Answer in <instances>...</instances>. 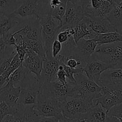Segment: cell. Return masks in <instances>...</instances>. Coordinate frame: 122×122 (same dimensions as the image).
I'll use <instances>...</instances> for the list:
<instances>
[{"mask_svg": "<svg viewBox=\"0 0 122 122\" xmlns=\"http://www.w3.org/2000/svg\"><path fill=\"white\" fill-rule=\"evenodd\" d=\"M39 122H59L58 120L56 117H42L39 120Z\"/></svg>", "mask_w": 122, "mask_h": 122, "instance_id": "f35d334b", "label": "cell"}, {"mask_svg": "<svg viewBox=\"0 0 122 122\" xmlns=\"http://www.w3.org/2000/svg\"><path fill=\"white\" fill-rule=\"evenodd\" d=\"M16 52H14L10 56L0 59V75H2L5 71L10 67L11 61Z\"/></svg>", "mask_w": 122, "mask_h": 122, "instance_id": "1f68e13d", "label": "cell"}, {"mask_svg": "<svg viewBox=\"0 0 122 122\" xmlns=\"http://www.w3.org/2000/svg\"><path fill=\"white\" fill-rule=\"evenodd\" d=\"M67 0H61V2L59 5L55 8L51 9V14L54 19L59 21V22L61 23L62 19L65 14L66 8V4Z\"/></svg>", "mask_w": 122, "mask_h": 122, "instance_id": "f546056e", "label": "cell"}, {"mask_svg": "<svg viewBox=\"0 0 122 122\" xmlns=\"http://www.w3.org/2000/svg\"><path fill=\"white\" fill-rule=\"evenodd\" d=\"M94 54L110 69L122 67V42L98 45Z\"/></svg>", "mask_w": 122, "mask_h": 122, "instance_id": "5b68a950", "label": "cell"}, {"mask_svg": "<svg viewBox=\"0 0 122 122\" xmlns=\"http://www.w3.org/2000/svg\"><path fill=\"white\" fill-rule=\"evenodd\" d=\"M107 112L100 104H96L81 116L79 122H106Z\"/></svg>", "mask_w": 122, "mask_h": 122, "instance_id": "d6986e66", "label": "cell"}, {"mask_svg": "<svg viewBox=\"0 0 122 122\" xmlns=\"http://www.w3.org/2000/svg\"><path fill=\"white\" fill-rule=\"evenodd\" d=\"M63 65V69L65 71L66 75L67 81L70 82H76V79L75 77V75L76 74L81 73L83 72V67H78L76 68H71L65 64Z\"/></svg>", "mask_w": 122, "mask_h": 122, "instance_id": "4dcf8cb0", "label": "cell"}, {"mask_svg": "<svg viewBox=\"0 0 122 122\" xmlns=\"http://www.w3.org/2000/svg\"><path fill=\"white\" fill-rule=\"evenodd\" d=\"M76 82L67 81L69 85V97H78L93 101L101 96L102 87L86 77L83 72L75 75Z\"/></svg>", "mask_w": 122, "mask_h": 122, "instance_id": "6da1fadb", "label": "cell"}, {"mask_svg": "<svg viewBox=\"0 0 122 122\" xmlns=\"http://www.w3.org/2000/svg\"><path fill=\"white\" fill-rule=\"evenodd\" d=\"M94 39L98 43V45L116 42H122V34L116 31L104 33H97Z\"/></svg>", "mask_w": 122, "mask_h": 122, "instance_id": "cb8c5ba5", "label": "cell"}, {"mask_svg": "<svg viewBox=\"0 0 122 122\" xmlns=\"http://www.w3.org/2000/svg\"><path fill=\"white\" fill-rule=\"evenodd\" d=\"M106 122H122V102L112 107L108 111Z\"/></svg>", "mask_w": 122, "mask_h": 122, "instance_id": "4316f807", "label": "cell"}, {"mask_svg": "<svg viewBox=\"0 0 122 122\" xmlns=\"http://www.w3.org/2000/svg\"><path fill=\"white\" fill-rule=\"evenodd\" d=\"M49 1L39 0H23L19 7L9 16L23 19L35 17L40 20L43 16L51 13Z\"/></svg>", "mask_w": 122, "mask_h": 122, "instance_id": "7a4b0ae2", "label": "cell"}, {"mask_svg": "<svg viewBox=\"0 0 122 122\" xmlns=\"http://www.w3.org/2000/svg\"><path fill=\"white\" fill-rule=\"evenodd\" d=\"M44 58L33 51L25 54L21 64L40 79Z\"/></svg>", "mask_w": 122, "mask_h": 122, "instance_id": "9a60e30c", "label": "cell"}, {"mask_svg": "<svg viewBox=\"0 0 122 122\" xmlns=\"http://www.w3.org/2000/svg\"><path fill=\"white\" fill-rule=\"evenodd\" d=\"M61 103L56 100L45 97L39 93L33 110L40 119L42 117H53L58 119L59 122H71L70 119L64 117L62 114Z\"/></svg>", "mask_w": 122, "mask_h": 122, "instance_id": "8992f818", "label": "cell"}, {"mask_svg": "<svg viewBox=\"0 0 122 122\" xmlns=\"http://www.w3.org/2000/svg\"><path fill=\"white\" fill-rule=\"evenodd\" d=\"M56 79L63 82H67V77L64 69H58L56 75Z\"/></svg>", "mask_w": 122, "mask_h": 122, "instance_id": "d590c367", "label": "cell"}, {"mask_svg": "<svg viewBox=\"0 0 122 122\" xmlns=\"http://www.w3.org/2000/svg\"><path fill=\"white\" fill-rule=\"evenodd\" d=\"M106 18L114 26L116 32L122 34V1L114 4Z\"/></svg>", "mask_w": 122, "mask_h": 122, "instance_id": "44dd1931", "label": "cell"}, {"mask_svg": "<svg viewBox=\"0 0 122 122\" xmlns=\"http://www.w3.org/2000/svg\"><path fill=\"white\" fill-rule=\"evenodd\" d=\"M59 65V63L55 58L51 60H44L43 61L42 69L39 79L41 83L55 81Z\"/></svg>", "mask_w": 122, "mask_h": 122, "instance_id": "ac0fdd59", "label": "cell"}, {"mask_svg": "<svg viewBox=\"0 0 122 122\" xmlns=\"http://www.w3.org/2000/svg\"><path fill=\"white\" fill-rule=\"evenodd\" d=\"M41 26L42 43L46 55V59L54 58L52 56L51 48L54 41L60 30V23L51 15V13L43 16L39 20Z\"/></svg>", "mask_w": 122, "mask_h": 122, "instance_id": "3957f363", "label": "cell"}, {"mask_svg": "<svg viewBox=\"0 0 122 122\" xmlns=\"http://www.w3.org/2000/svg\"><path fill=\"white\" fill-rule=\"evenodd\" d=\"M108 69H110L109 66L99 59L93 53L83 67V73L88 79L99 85L101 74Z\"/></svg>", "mask_w": 122, "mask_h": 122, "instance_id": "7c38bea8", "label": "cell"}, {"mask_svg": "<svg viewBox=\"0 0 122 122\" xmlns=\"http://www.w3.org/2000/svg\"><path fill=\"white\" fill-rule=\"evenodd\" d=\"M39 1H49L48 0H39Z\"/></svg>", "mask_w": 122, "mask_h": 122, "instance_id": "b9f144b4", "label": "cell"}, {"mask_svg": "<svg viewBox=\"0 0 122 122\" xmlns=\"http://www.w3.org/2000/svg\"><path fill=\"white\" fill-rule=\"evenodd\" d=\"M39 93L46 98L64 102L69 97V83L67 82H61L57 79L51 82H44L41 84Z\"/></svg>", "mask_w": 122, "mask_h": 122, "instance_id": "9c48e42d", "label": "cell"}, {"mask_svg": "<svg viewBox=\"0 0 122 122\" xmlns=\"http://www.w3.org/2000/svg\"><path fill=\"white\" fill-rule=\"evenodd\" d=\"M15 51L14 46L8 45L5 35H0V59L10 56Z\"/></svg>", "mask_w": 122, "mask_h": 122, "instance_id": "83f0119b", "label": "cell"}, {"mask_svg": "<svg viewBox=\"0 0 122 122\" xmlns=\"http://www.w3.org/2000/svg\"><path fill=\"white\" fill-rule=\"evenodd\" d=\"M70 1L74 2H76V3H78L79 4L82 5V7L85 5H86L87 4H88L90 2V0H70Z\"/></svg>", "mask_w": 122, "mask_h": 122, "instance_id": "ab89813d", "label": "cell"}, {"mask_svg": "<svg viewBox=\"0 0 122 122\" xmlns=\"http://www.w3.org/2000/svg\"><path fill=\"white\" fill-rule=\"evenodd\" d=\"M101 96L94 99L108 112L112 107L122 102V84H108L102 86Z\"/></svg>", "mask_w": 122, "mask_h": 122, "instance_id": "ba28073f", "label": "cell"}, {"mask_svg": "<svg viewBox=\"0 0 122 122\" xmlns=\"http://www.w3.org/2000/svg\"><path fill=\"white\" fill-rule=\"evenodd\" d=\"M23 0H0V14H11Z\"/></svg>", "mask_w": 122, "mask_h": 122, "instance_id": "484cf974", "label": "cell"}, {"mask_svg": "<svg viewBox=\"0 0 122 122\" xmlns=\"http://www.w3.org/2000/svg\"><path fill=\"white\" fill-rule=\"evenodd\" d=\"M10 113V108L4 101H0V122H2L4 117Z\"/></svg>", "mask_w": 122, "mask_h": 122, "instance_id": "836d02e7", "label": "cell"}, {"mask_svg": "<svg viewBox=\"0 0 122 122\" xmlns=\"http://www.w3.org/2000/svg\"></svg>", "mask_w": 122, "mask_h": 122, "instance_id": "7bdbcfd3", "label": "cell"}, {"mask_svg": "<svg viewBox=\"0 0 122 122\" xmlns=\"http://www.w3.org/2000/svg\"><path fill=\"white\" fill-rule=\"evenodd\" d=\"M39 90L31 88H21L17 103L24 105L35 104Z\"/></svg>", "mask_w": 122, "mask_h": 122, "instance_id": "7402d4cb", "label": "cell"}, {"mask_svg": "<svg viewBox=\"0 0 122 122\" xmlns=\"http://www.w3.org/2000/svg\"><path fill=\"white\" fill-rule=\"evenodd\" d=\"M25 40L33 52L42 57L44 60L46 59L45 51L41 41L36 40H27V39H25Z\"/></svg>", "mask_w": 122, "mask_h": 122, "instance_id": "f1b7e54d", "label": "cell"}, {"mask_svg": "<svg viewBox=\"0 0 122 122\" xmlns=\"http://www.w3.org/2000/svg\"><path fill=\"white\" fill-rule=\"evenodd\" d=\"M74 30L75 33L73 35V38L76 43L83 38L86 39H94L97 35L96 33L93 32L88 27L83 19H82L78 25L74 27Z\"/></svg>", "mask_w": 122, "mask_h": 122, "instance_id": "603a6c76", "label": "cell"}, {"mask_svg": "<svg viewBox=\"0 0 122 122\" xmlns=\"http://www.w3.org/2000/svg\"><path fill=\"white\" fill-rule=\"evenodd\" d=\"M62 49V44L60 42L58 41L57 39L54 41L51 48V52H52V56L54 58H56L60 53Z\"/></svg>", "mask_w": 122, "mask_h": 122, "instance_id": "d6a6232c", "label": "cell"}, {"mask_svg": "<svg viewBox=\"0 0 122 122\" xmlns=\"http://www.w3.org/2000/svg\"><path fill=\"white\" fill-rule=\"evenodd\" d=\"M94 105L93 101L78 97H68L61 104L62 114L71 122H79L81 116Z\"/></svg>", "mask_w": 122, "mask_h": 122, "instance_id": "52a82bcc", "label": "cell"}, {"mask_svg": "<svg viewBox=\"0 0 122 122\" xmlns=\"http://www.w3.org/2000/svg\"><path fill=\"white\" fill-rule=\"evenodd\" d=\"M48 1L49 4L51 7V9L59 5L61 2V0H48Z\"/></svg>", "mask_w": 122, "mask_h": 122, "instance_id": "74e56055", "label": "cell"}, {"mask_svg": "<svg viewBox=\"0 0 122 122\" xmlns=\"http://www.w3.org/2000/svg\"><path fill=\"white\" fill-rule=\"evenodd\" d=\"M21 64V61L20 60V58L19 57V55L17 53L15 54V55L13 57L11 61L10 66V69L12 71V72L16 70Z\"/></svg>", "mask_w": 122, "mask_h": 122, "instance_id": "e575fe53", "label": "cell"}, {"mask_svg": "<svg viewBox=\"0 0 122 122\" xmlns=\"http://www.w3.org/2000/svg\"><path fill=\"white\" fill-rule=\"evenodd\" d=\"M33 76V73L30 72L22 64L14 70L10 76L8 81H10L15 87L26 88L29 84Z\"/></svg>", "mask_w": 122, "mask_h": 122, "instance_id": "2e32d148", "label": "cell"}, {"mask_svg": "<svg viewBox=\"0 0 122 122\" xmlns=\"http://www.w3.org/2000/svg\"><path fill=\"white\" fill-rule=\"evenodd\" d=\"M6 83H7V79L2 75H0V91Z\"/></svg>", "mask_w": 122, "mask_h": 122, "instance_id": "60d3db41", "label": "cell"}, {"mask_svg": "<svg viewBox=\"0 0 122 122\" xmlns=\"http://www.w3.org/2000/svg\"><path fill=\"white\" fill-rule=\"evenodd\" d=\"M18 22L19 20L17 18L0 14V35H4L8 33Z\"/></svg>", "mask_w": 122, "mask_h": 122, "instance_id": "d4e9b609", "label": "cell"}, {"mask_svg": "<svg viewBox=\"0 0 122 122\" xmlns=\"http://www.w3.org/2000/svg\"><path fill=\"white\" fill-rule=\"evenodd\" d=\"M18 23L9 31L13 36H19L23 39L42 42L41 26L39 19L35 17H30L23 19H18Z\"/></svg>", "mask_w": 122, "mask_h": 122, "instance_id": "277c9868", "label": "cell"}, {"mask_svg": "<svg viewBox=\"0 0 122 122\" xmlns=\"http://www.w3.org/2000/svg\"><path fill=\"white\" fill-rule=\"evenodd\" d=\"M34 105L17 103L13 107H10V114L15 117L17 122H39L40 118L35 113L33 110Z\"/></svg>", "mask_w": 122, "mask_h": 122, "instance_id": "4fadbf2b", "label": "cell"}, {"mask_svg": "<svg viewBox=\"0 0 122 122\" xmlns=\"http://www.w3.org/2000/svg\"><path fill=\"white\" fill-rule=\"evenodd\" d=\"M108 84H122V67L108 69L102 73L99 85Z\"/></svg>", "mask_w": 122, "mask_h": 122, "instance_id": "ffe728a7", "label": "cell"}, {"mask_svg": "<svg viewBox=\"0 0 122 122\" xmlns=\"http://www.w3.org/2000/svg\"><path fill=\"white\" fill-rule=\"evenodd\" d=\"M21 88L15 87L10 81H8L0 91V101H4L10 107L17 104Z\"/></svg>", "mask_w": 122, "mask_h": 122, "instance_id": "e0dca14e", "label": "cell"}, {"mask_svg": "<svg viewBox=\"0 0 122 122\" xmlns=\"http://www.w3.org/2000/svg\"><path fill=\"white\" fill-rule=\"evenodd\" d=\"M97 45L98 43L94 39L82 38L76 43L73 51L68 58H75L86 64Z\"/></svg>", "mask_w": 122, "mask_h": 122, "instance_id": "8fae6325", "label": "cell"}, {"mask_svg": "<svg viewBox=\"0 0 122 122\" xmlns=\"http://www.w3.org/2000/svg\"><path fill=\"white\" fill-rule=\"evenodd\" d=\"M83 19L88 27L96 33H104L116 31L114 26L106 17H84Z\"/></svg>", "mask_w": 122, "mask_h": 122, "instance_id": "5bb4252c", "label": "cell"}, {"mask_svg": "<svg viewBox=\"0 0 122 122\" xmlns=\"http://www.w3.org/2000/svg\"><path fill=\"white\" fill-rule=\"evenodd\" d=\"M84 17L82 5L67 0L65 14L62 19L60 30L67 27H75Z\"/></svg>", "mask_w": 122, "mask_h": 122, "instance_id": "30bf717a", "label": "cell"}, {"mask_svg": "<svg viewBox=\"0 0 122 122\" xmlns=\"http://www.w3.org/2000/svg\"><path fill=\"white\" fill-rule=\"evenodd\" d=\"M2 122H17L16 119L13 115L10 114H7L2 119Z\"/></svg>", "mask_w": 122, "mask_h": 122, "instance_id": "8d00e7d4", "label": "cell"}]
</instances>
